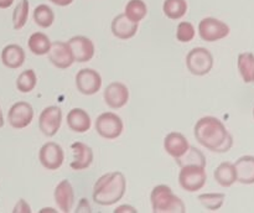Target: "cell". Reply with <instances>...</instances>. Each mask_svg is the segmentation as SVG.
<instances>
[{
	"label": "cell",
	"instance_id": "14",
	"mask_svg": "<svg viewBox=\"0 0 254 213\" xmlns=\"http://www.w3.org/2000/svg\"><path fill=\"white\" fill-rule=\"evenodd\" d=\"M68 46L73 54L74 62L84 63L93 58L94 56V44L91 39L86 36H73L68 40Z\"/></svg>",
	"mask_w": 254,
	"mask_h": 213
},
{
	"label": "cell",
	"instance_id": "23",
	"mask_svg": "<svg viewBox=\"0 0 254 213\" xmlns=\"http://www.w3.org/2000/svg\"><path fill=\"white\" fill-rule=\"evenodd\" d=\"M237 67L245 83H254V54L252 52H242L238 56Z\"/></svg>",
	"mask_w": 254,
	"mask_h": 213
},
{
	"label": "cell",
	"instance_id": "31",
	"mask_svg": "<svg viewBox=\"0 0 254 213\" xmlns=\"http://www.w3.org/2000/svg\"><path fill=\"white\" fill-rule=\"evenodd\" d=\"M226 200L225 193H202L198 196L201 205L208 211H217L223 206Z\"/></svg>",
	"mask_w": 254,
	"mask_h": 213
},
{
	"label": "cell",
	"instance_id": "9",
	"mask_svg": "<svg viewBox=\"0 0 254 213\" xmlns=\"http://www.w3.org/2000/svg\"><path fill=\"white\" fill-rule=\"evenodd\" d=\"M76 87L79 93L93 96L102 87L101 74L93 68L79 69L76 74Z\"/></svg>",
	"mask_w": 254,
	"mask_h": 213
},
{
	"label": "cell",
	"instance_id": "6",
	"mask_svg": "<svg viewBox=\"0 0 254 213\" xmlns=\"http://www.w3.org/2000/svg\"><path fill=\"white\" fill-rule=\"evenodd\" d=\"M94 128H96L98 135H101L102 138L114 140L123 133L124 124L121 116L112 113V111H107V113H102L97 118Z\"/></svg>",
	"mask_w": 254,
	"mask_h": 213
},
{
	"label": "cell",
	"instance_id": "16",
	"mask_svg": "<svg viewBox=\"0 0 254 213\" xmlns=\"http://www.w3.org/2000/svg\"><path fill=\"white\" fill-rule=\"evenodd\" d=\"M72 151H73L74 159L71 162V168L74 171H82L88 168L93 162V150L91 146L87 144L81 143V141H76L71 145Z\"/></svg>",
	"mask_w": 254,
	"mask_h": 213
},
{
	"label": "cell",
	"instance_id": "24",
	"mask_svg": "<svg viewBox=\"0 0 254 213\" xmlns=\"http://www.w3.org/2000/svg\"><path fill=\"white\" fill-rule=\"evenodd\" d=\"M27 46H29V50L34 54L44 56V54H47V52H49L50 47H51V41H50L49 36L45 35L44 32H34L29 37Z\"/></svg>",
	"mask_w": 254,
	"mask_h": 213
},
{
	"label": "cell",
	"instance_id": "21",
	"mask_svg": "<svg viewBox=\"0 0 254 213\" xmlns=\"http://www.w3.org/2000/svg\"><path fill=\"white\" fill-rule=\"evenodd\" d=\"M237 181L243 185L254 183V156L245 155L238 159L235 163Z\"/></svg>",
	"mask_w": 254,
	"mask_h": 213
},
{
	"label": "cell",
	"instance_id": "27",
	"mask_svg": "<svg viewBox=\"0 0 254 213\" xmlns=\"http://www.w3.org/2000/svg\"><path fill=\"white\" fill-rule=\"evenodd\" d=\"M186 0H165L163 4V11L166 17L171 20H179L188 11Z\"/></svg>",
	"mask_w": 254,
	"mask_h": 213
},
{
	"label": "cell",
	"instance_id": "22",
	"mask_svg": "<svg viewBox=\"0 0 254 213\" xmlns=\"http://www.w3.org/2000/svg\"><path fill=\"white\" fill-rule=\"evenodd\" d=\"M216 182L222 187H231L237 181V173H236L235 165L228 161L220 163L213 172Z\"/></svg>",
	"mask_w": 254,
	"mask_h": 213
},
{
	"label": "cell",
	"instance_id": "38",
	"mask_svg": "<svg viewBox=\"0 0 254 213\" xmlns=\"http://www.w3.org/2000/svg\"><path fill=\"white\" fill-rule=\"evenodd\" d=\"M41 212H56V211L54 208H44V210H41Z\"/></svg>",
	"mask_w": 254,
	"mask_h": 213
},
{
	"label": "cell",
	"instance_id": "25",
	"mask_svg": "<svg viewBox=\"0 0 254 213\" xmlns=\"http://www.w3.org/2000/svg\"><path fill=\"white\" fill-rule=\"evenodd\" d=\"M176 163H178L180 167L188 165H196V166H202V167H206V156L203 155L202 151L200 149L195 148V146H191L189 148V150L184 154L180 158L175 159Z\"/></svg>",
	"mask_w": 254,
	"mask_h": 213
},
{
	"label": "cell",
	"instance_id": "35",
	"mask_svg": "<svg viewBox=\"0 0 254 213\" xmlns=\"http://www.w3.org/2000/svg\"><path fill=\"white\" fill-rule=\"evenodd\" d=\"M52 4L57 5V6H68L73 2V0H49Z\"/></svg>",
	"mask_w": 254,
	"mask_h": 213
},
{
	"label": "cell",
	"instance_id": "19",
	"mask_svg": "<svg viewBox=\"0 0 254 213\" xmlns=\"http://www.w3.org/2000/svg\"><path fill=\"white\" fill-rule=\"evenodd\" d=\"M26 54L20 45L10 44L1 51V62L5 67L11 69L20 68L24 64Z\"/></svg>",
	"mask_w": 254,
	"mask_h": 213
},
{
	"label": "cell",
	"instance_id": "11",
	"mask_svg": "<svg viewBox=\"0 0 254 213\" xmlns=\"http://www.w3.org/2000/svg\"><path fill=\"white\" fill-rule=\"evenodd\" d=\"M34 119V109L27 102H16L7 111V121L14 129H24L31 124Z\"/></svg>",
	"mask_w": 254,
	"mask_h": 213
},
{
	"label": "cell",
	"instance_id": "18",
	"mask_svg": "<svg viewBox=\"0 0 254 213\" xmlns=\"http://www.w3.org/2000/svg\"><path fill=\"white\" fill-rule=\"evenodd\" d=\"M190 148L189 140L179 131H171L164 139V149L174 159L183 156Z\"/></svg>",
	"mask_w": 254,
	"mask_h": 213
},
{
	"label": "cell",
	"instance_id": "4",
	"mask_svg": "<svg viewBox=\"0 0 254 213\" xmlns=\"http://www.w3.org/2000/svg\"><path fill=\"white\" fill-rule=\"evenodd\" d=\"M186 67L195 76H206L213 67V56L205 47H195L186 56Z\"/></svg>",
	"mask_w": 254,
	"mask_h": 213
},
{
	"label": "cell",
	"instance_id": "5",
	"mask_svg": "<svg viewBox=\"0 0 254 213\" xmlns=\"http://www.w3.org/2000/svg\"><path fill=\"white\" fill-rule=\"evenodd\" d=\"M207 181L206 167L196 165H188L181 167L179 173V183L188 192H196L203 188Z\"/></svg>",
	"mask_w": 254,
	"mask_h": 213
},
{
	"label": "cell",
	"instance_id": "26",
	"mask_svg": "<svg viewBox=\"0 0 254 213\" xmlns=\"http://www.w3.org/2000/svg\"><path fill=\"white\" fill-rule=\"evenodd\" d=\"M124 14L133 22H140L148 14V6L144 0H129L124 9Z\"/></svg>",
	"mask_w": 254,
	"mask_h": 213
},
{
	"label": "cell",
	"instance_id": "12",
	"mask_svg": "<svg viewBox=\"0 0 254 213\" xmlns=\"http://www.w3.org/2000/svg\"><path fill=\"white\" fill-rule=\"evenodd\" d=\"M47 54H49L50 62L60 69L68 68L74 62L73 54H72L68 44L64 41L51 42V47H50Z\"/></svg>",
	"mask_w": 254,
	"mask_h": 213
},
{
	"label": "cell",
	"instance_id": "32",
	"mask_svg": "<svg viewBox=\"0 0 254 213\" xmlns=\"http://www.w3.org/2000/svg\"><path fill=\"white\" fill-rule=\"evenodd\" d=\"M196 31L195 26H193L191 22L189 21H183L179 22L178 27H176V39L180 42H184V44H188V42H191L195 37Z\"/></svg>",
	"mask_w": 254,
	"mask_h": 213
},
{
	"label": "cell",
	"instance_id": "30",
	"mask_svg": "<svg viewBox=\"0 0 254 213\" xmlns=\"http://www.w3.org/2000/svg\"><path fill=\"white\" fill-rule=\"evenodd\" d=\"M37 83V76L34 69H25L16 79V88L21 93H30L35 89Z\"/></svg>",
	"mask_w": 254,
	"mask_h": 213
},
{
	"label": "cell",
	"instance_id": "34",
	"mask_svg": "<svg viewBox=\"0 0 254 213\" xmlns=\"http://www.w3.org/2000/svg\"><path fill=\"white\" fill-rule=\"evenodd\" d=\"M123 212L136 213V212H138V211H136L134 207H131V206H127V205L119 206V207H117L116 210H114V213H123Z\"/></svg>",
	"mask_w": 254,
	"mask_h": 213
},
{
	"label": "cell",
	"instance_id": "37",
	"mask_svg": "<svg viewBox=\"0 0 254 213\" xmlns=\"http://www.w3.org/2000/svg\"><path fill=\"white\" fill-rule=\"evenodd\" d=\"M2 126H4V116H2V111L0 109V128H2Z\"/></svg>",
	"mask_w": 254,
	"mask_h": 213
},
{
	"label": "cell",
	"instance_id": "36",
	"mask_svg": "<svg viewBox=\"0 0 254 213\" xmlns=\"http://www.w3.org/2000/svg\"><path fill=\"white\" fill-rule=\"evenodd\" d=\"M14 2V0H0V9H7Z\"/></svg>",
	"mask_w": 254,
	"mask_h": 213
},
{
	"label": "cell",
	"instance_id": "2",
	"mask_svg": "<svg viewBox=\"0 0 254 213\" xmlns=\"http://www.w3.org/2000/svg\"><path fill=\"white\" fill-rule=\"evenodd\" d=\"M126 191L127 180L121 171L107 172L94 183L93 201L99 206L116 205L123 198Z\"/></svg>",
	"mask_w": 254,
	"mask_h": 213
},
{
	"label": "cell",
	"instance_id": "8",
	"mask_svg": "<svg viewBox=\"0 0 254 213\" xmlns=\"http://www.w3.org/2000/svg\"><path fill=\"white\" fill-rule=\"evenodd\" d=\"M62 110L57 106H50L41 111L39 116V128L47 138H52L61 128Z\"/></svg>",
	"mask_w": 254,
	"mask_h": 213
},
{
	"label": "cell",
	"instance_id": "20",
	"mask_svg": "<svg viewBox=\"0 0 254 213\" xmlns=\"http://www.w3.org/2000/svg\"><path fill=\"white\" fill-rule=\"evenodd\" d=\"M67 125L74 133H86L91 129V116L84 109L73 108L67 114Z\"/></svg>",
	"mask_w": 254,
	"mask_h": 213
},
{
	"label": "cell",
	"instance_id": "28",
	"mask_svg": "<svg viewBox=\"0 0 254 213\" xmlns=\"http://www.w3.org/2000/svg\"><path fill=\"white\" fill-rule=\"evenodd\" d=\"M34 21L42 29H47L55 21L54 10L46 4H40L34 10Z\"/></svg>",
	"mask_w": 254,
	"mask_h": 213
},
{
	"label": "cell",
	"instance_id": "15",
	"mask_svg": "<svg viewBox=\"0 0 254 213\" xmlns=\"http://www.w3.org/2000/svg\"><path fill=\"white\" fill-rule=\"evenodd\" d=\"M55 202L61 212L68 213L71 212L74 203V191L71 182L68 180H62L56 186L54 192Z\"/></svg>",
	"mask_w": 254,
	"mask_h": 213
},
{
	"label": "cell",
	"instance_id": "17",
	"mask_svg": "<svg viewBox=\"0 0 254 213\" xmlns=\"http://www.w3.org/2000/svg\"><path fill=\"white\" fill-rule=\"evenodd\" d=\"M139 24L138 22H133L126 16V14H119L112 20V34L121 40H129L134 37L138 31Z\"/></svg>",
	"mask_w": 254,
	"mask_h": 213
},
{
	"label": "cell",
	"instance_id": "33",
	"mask_svg": "<svg viewBox=\"0 0 254 213\" xmlns=\"http://www.w3.org/2000/svg\"><path fill=\"white\" fill-rule=\"evenodd\" d=\"M14 213H31V207L29 206V203L25 200H19L17 203L15 205L14 210H12Z\"/></svg>",
	"mask_w": 254,
	"mask_h": 213
},
{
	"label": "cell",
	"instance_id": "7",
	"mask_svg": "<svg viewBox=\"0 0 254 213\" xmlns=\"http://www.w3.org/2000/svg\"><path fill=\"white\" fill-rule=\"evenodd\" d=\"M230 32V26L216 17H205L198 24V35L206 42L220 41L226 39Z\"/></svg>",
	"mask_w": 254,
	"mask_h": 213
},
{
	"label": "cell",
	"instance_id": "29",
	"mask_svg": "<svg viewBox=\"0 0 254 213\" xmlns=\"http://www.w3.org/2000/svg\"><path fill=\"white\" fill-rule=\"evenodd\" d=\"M29 0H20L17 2L12 12V27L15 30H21L26 25L27 19H29Z\"/></svg>",
	"mask_w": 254,
	"mask_h": 213
},
{
	"label": "cell",
	"instance_id": "3",
	"mask_svg": "<svg viewBox=\"0 0 254 213\" xmlns=\"http://www.w3.org/2000/svg\"><path fill=\"white\" fill-rule=\"evenodd\" d=\"M150 202L155 213H184L186 206L180 197L174 195L173 190L166 185L155 186L151 191Z\"/></svg>",
	"mask_w": 254,
	"mask_h": 213
},
{
	"label": "cell",
	"instance_id": "13",
	"mask_svg": "<svg viewBox=\"0 0 254 213\" xmlns=\"http://www.w3.org/2000/svg\"><path fill=\"white\" fill-rule=\"evenodd\" d=\"M104 102L112 109H121L128 103L129 89L122 82H112L104 89Z\"/></svg>",
	"mask_w": 254,
	"mask_h": 213
},
{
	"label": "cell",
	"instance_id": "39",
	"mask_svg": "<svg viewBox=\"0 0 254 213\" xmlns=\"http://www.w3.org/2000/svg\"><path fill=\"white\" fill-rule=\"evenodd\" d=\"M253 116H254V109H253Z\"/></svg>",
	"mask_w": 254,
	"mask_h": 213
},
{
	"label": "cell",
	"instance_id": "10",
	"mask_svg": "<svg viewBox=\"0 0 254 213\" xmlns=\"http://www.w3.org/2000/svg\"><path fill=\"white\" fill-rule=\"evenodd\" d=\"M39 160L45 168L55 171L62 166L64 161V149L54 141L44 144L39 151Z\"/></svg>",
	"mask_w": 254,
	"mask_h": 213
},
{
	"label": "cell",
	"instance_id": "1",
	"mask_svg": "<svg viewBox=\"0 0 254 213\" xmlns=\"http://www.w3.org/2000/svg\"><path fill=\"white\" fill-rule=\"evenodd\" d=\"M193 135L198 144L212 153H227L233 146V136L216 116L198 119L193 128Z\"/></svg>",
	"mask_w": 254,
	"mask_h": 213
}]
</instances>
